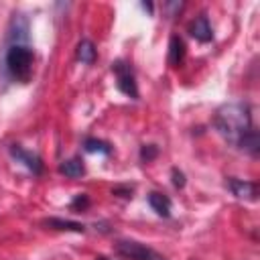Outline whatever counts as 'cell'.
<instances>
[{"label":"cell","mask_w":260,"mask_h":260,"mask_svg":"<svg viewBox=\"0 0 260 260\" xmlns=\"http://www.w3.org/2000/svg\"><path fill=\"white\" fill-rule=\"evenodd\" d=\"M156 154H158L156 144H142L140 146V160L142 162H150L152 158H156Z\"/></svg>","instance_id":"5bb4252c"},{"label":"cell","mask_w":260,"mask_h":260,"mask_svg":"<svg viewBox=\"0 0 260 260\" xmlns=\"http://www.w3.org/2000/svg\"><path fill=\"white\" fill-rule=\"evenodd\" d=\"M59 173L69 177V179H77V177H83L85 175V165L81 158L73 156V158H67L59 165Z\"/></svg>","instance_id":"8fae6325"},{"label":"cell","mask_w":260,"mask_h":260,"mask_svg":"<svg viewBox=\"0 0 260 260\" xmlns=\"http://www.w3.org/2000/svg\"><path fill=\"white\" fill-rule=\"evenodd\" d=\"M148 205L156 211V215L160 217H169L171 215V199L165 195V193H158V191H150L148 193Z\"/></svg>","instance_id":"ba28073f"},{"label":"cell","mask_w":260,"mask_h":260,"mask_svg":"<svg viewBox=\"0 0 260 260\" xmlns=\"http://www.w3.org/2000/svg\"><path fill=\"white\" fill-rule=\"evenodd\" d=\"M112 71L116 75V85L118 89L128 95L130 100H138V85H136V75H134V69L128 61L124 59H116L112 63Z\"/></svg>","instance_id":"3957f363"},{"label":"cell","mask_w":260,"mask_h":260,"mask_svg":"<svg viewBox=\"0 0 260 260\" xmlns=\"http://www.w3.org/2000/svg\"><path fill=\"white\" fill-rule=\"evenodd\" d=\"M213 126L217 134L234 146H240V142L252 130H256L252 124V108L248 102H228L219 106L213 116Z\"/></svg>","instance_id":"7a4b0ae2"},{"label":"cell","mask_w":260,"mask_h":260,"mask_svg":"<svg viewBox=\"0 0 260 260\" xmlns=\"http://www.w3.org/2000/svg\"><path fill=\"white\" fill-rule=\"evenodd\" d=\"M116 254L126 260H167L162 254L136 240H120L116 244Z\"/></svg>","instance_id":"277c9868"},{"label":"cell","mask_w":260,"mask_h":260,"mask_svg":"<svg viewBox=\"0 0 260 260\" xmlns=\"http://www.w3.org/2000/svg\"><path fill=\"white\" fill-rule=\"evenodd\" d=\"M112 193L114 195H120V197H132L130 193H132V187H116V189H112Z\"/></svg>","instance_id":"e0dca14e"},{"label":"cell","mask_w":260,"mask_h":260,"mask_svg":"<svg viewBox=\"0 0 260 260\" xmlns=\"http://www.w3.org/2000/svg\"><path fill=\"white\" fill-rule=\"evenodd\" d=\"M187 30H189V35H191L195 41H199V43H209V41L213 39V30H211V24H209V20H207L205 14L195 16V18L189 22Z\"/></svg>","instance_id":"52a82bcc"},{"label":"cell","mask_w":260,"mask_h":260,"mask_svg":"<svg viewBox=\"0 0 260 260\" xmlns=\"http://www.w3.org/2000/svg\"><path fill=\"white\" fill-rule=\"evenodd\" d=\"M142 8L148 10V12H152V4H150V2H148V4H142Z\"/></svg>","instance_id":"ac0fdd59"},{"label":"cell","mask_w":260,"mask_h":260,"mask_svg":"<svg viewBox=\"0 0 260 260\" xmlns=\"http://www.w3.org/2000/svg\"><path fill=\"white\" fill-rule=\"evenodd\" d=\"M28 22L22 14H14L8 30V47L4 51V73L8 79L16 83H26L32 75L35 51L26 43L28 39Z\"/></svg>","instance_id":"6da1fadb"},{"label":"cell","mask_w":260,"mask_h":260,"mask_svg":"<svg viewBox=\"0 0 260 260\" xmlns=\"http://www.w3.org/2000/svg\"><path fill=\"white\" fill-rule=\"evenodd\" d=\"M185 59V43L179 35H173L169 41V63L173 67H179Z\"/></svg>","instance_id":"30bf717a"},{"label":"cell","mask_w":260,"mask_h":260,"mask_svg":"<svg viewBox=\"0 0 260 260\" xmlns=\"http://www.w3.org/2000/svg\"><path fill=\"white\" fill-rule=\"evenodd\" d=\"M75 57L77 61H81L83 65H91L98 57V51H95V45L89 41V39H81L77 43V49H75Z\"/></svg>","instance_id":"9c48e42d"},{"label":"cell","mask_w":260,"mask_h":260,"mask_svg":"<svg viewBox=\"0 0 260 260\" xmlns=\"http://www.w3.org/2000/svg\"><path fill=\"white\" fill-rule=\"evenodd\" d=\"M43 223L49 225L51 230H61V232H75V234H83L85 232L83 223H77V221H71V219H61V217H49Z\"/></svg>","instance_id":"7c38bea8"},{"label":"cell","mask_w":260,"mask_h":260,"mask_svg":"<svg viewBox=\"0 0 260 260\" xmlns=\"http://www.w3.org/2000/svg\"><path fill=\"white\" fill-rule=\"evenodd\" d=\"M228 189L232 191L234 197L238 199H246V201H256V195H258V187L256 183L252 181H244V179H236V177H230L225 181Z\"/></svg>","instance_id":"8992f818"},{"label":"cell","mask_w":260,"mask_h":260,"mask_svg":"<svg viewBox=\"0 0 260 260\" xmlns=\"http://www.w3.org/2000/svg\"><path fill=\"white\" fill-rule=\"evenodd\" d=\"M171 175H173V185H175V187H183V185H185V175H183L179 169H173Z\"/></svg>","instance_id":"2e32d148"},{"label":"cell","mask_w":260,"mask_h":260,"mask_svg":"<svg viewBox=\"0 0 260 260\" xmlns=\"http://www.w3.org/2000/svg\"><path fill=\"white\" fill-rule=\"evenodd\" d=\"M83 148L87 152H100V154H106V156L112 152V146L106 140H100V138H85Z\"/></svg>","instance_id":"4fadbf2b"},{"label":"cell","mask_w":260,"mask_h":260,"mask_svg":"<svg viewBox=\"0 0 260 260\" xmlns=\"http://www.w3.org/2000/svg\"><path fill=\"white\" fill-rule=\"evenodd\" d=\"M87 205H89V199H87L85 193H79V195L73 199V203H71V207H81V209H85Z\"/></svg>","instance_id":"9a60e30c"},{"label":"cell","mask_w":260,"mask_h":260,"mask_svg":"<svg viewBox=\"0 0 260 260\" xmlns=\"http://www.w3.org/2000/svg\"><path fill=\"white\" fill-rule=\"evenodd\" d=\"M8 150H10L12 158H14L16 162L24 165L32 175H41V173H43V158H41L39 154H35V152H30V150L22 148L20 144H10Z\"/></svg>","instance_id":"5b68a950"}]
</instances>
